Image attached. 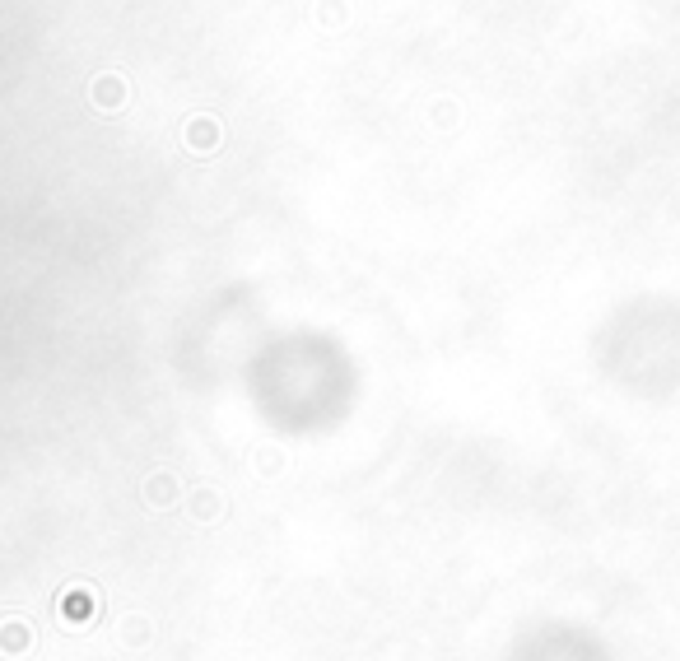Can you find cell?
I'll return each mask as SVG.
<instances>
[{"label": "cell", "mask_w": 680, "mask_h": 661, "mask_svg": "<svg viewBox=\"0 0 680 661\" xmlns=\"http://www.w3.org/2000/svg\"><path fill=\"white\" fill-rule=\"evenodd\" d=\"M126 629H131V643H150V620H126Z\"/></svg>", "instance_id": "52a82bcc"}, {"label": "cell", "mask_w": 680, "mask_h": 661, "mask_svg": "<svg viewBox=\"0 0 680 661\" xmlns=\"http://www.w3.org/2000/svg\"><path fill=\"white\" fill-rule=\"evenodd\" d=\"M345 19H350L345 0H317V24L322 28H345Z\"/></svg>", "instance_id": "8992f818"}, {"label": "cell", "mask_w": 680, "mask_h": 661, "mask_svg": "<svg viewBox=\"0 0 680 661\" xmlns=\"http://www.w3.org/2000/svg\"><path fill=\"white\" fill-rule=\"evenodd\" d=\"M182 140H187L191 154H215V149L224 145V126H219L215 117H191V122L182 126Z\"/></svg>", "instance_id": "7a4b0ae2"}, {"label": "cell", "mask_w": 680, "mask_h": 661, "mask_svg": "<svg viewBox=\"0 0 680 661\" xmlns=\"http://www.w3.org/2000/svg\"><path fill=\"white\" fill-rule=\"evenodd\" d=\"M89 98H94L98 112H122L126 98H131V89H126V75H117V70H108V75H94V84H89Z\"/></svg>", "instance_id": "6da1fadb"}, {"label": "cell", "mask_w": 680, "mask_h": 661, "mask_svg": "<svg viewBox=\"0 0 680 661\" xmlns=\"http://www.w3.org/2000/svg\"><path fill=\"white\" fill-rule=\"evenodd\" d=\"M33 643V629H28L24 620H10V624H0V652L5 657H19V652Z\"/></svg>", "instance_id": "3957f363"}, {"label": "cell", "mask_w": 680, "mask_h": 661, "mask_svg": "<svg viewBox=\"0 0 680 661\" xmlns=\"http://www.w3.org/2000/svg\"><path fill=\"white\" fill-rule=\"evenodd\" d=\"M173 494H177V480L168 471H159V475H150V480H145V499H150L154 508H168V503H173Z\"/></svg>", "instance_id": "5b68a950"}, {"label": "cell", "mask_w": 680, "mask_h": 661, "mask_svg": "<svg viewBox=\"0 0 680 661\" xmlns=\"http://www.w3.org/2000/svg\"><path fill=\"white\" fill-rule=\"evenodd\" d=\"M219 513H224V499H219L215 489H196V494H191V517H196V522H215Z\"/></svg>", "instance_id": "277c9868"}]
</instances>
